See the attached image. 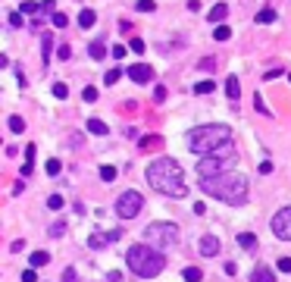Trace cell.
I'll use <instances>...</instances> for the list:
<instances>
[{
  "mask_svg": "<svg viewBox=\"0 0 291 282\" xmlns=\"http://www.w3.org/2000/svg\"><path fill=\"white\" fill-rule=\"evenodd\" d=\"M144 176H147V185L153 188V191L166 194V198H185V194H188L185 173H182V166H178L173 157H160V160H153Z\"/></svg>",
  "mask_w": 291,
  "mask_h": 282,
  "instance_id": "obj_1",
  "label": "cell"
},
{
  "mask_svg": "<svg viewBox=\"0 0 291 282\" xmlns=\"http://www.w3.org/2000/svg\"><path fill=\"white\" fill-rule=\"evenodd\" d=\"M201 191H207L210 198H216L222 204H232V207H241L247 201V179L235 169L229 173H219L213 179H201Z\"/></svg>",
  "mask_w": 291,
  "mask_h": 282,
  "instance_id": "obj_2",
  "label": "cell"
},
{
  "mask_svg": "<svg viewBox=\"0 0 291 282\" xmlns=\"http://www.w3.org/2000/svg\"><path fill=\"white\" fill-rule=\"evenodd\" d=\"M188 151L198 154V157H207V154H216L222 144L232 141V129L222 123H207V125H194L188 132Z\"/></svg>",
  "mask_w": 291,
  "mask_h": 282,
  "instance_id": "obj_3",
  "label": "cell"
},
{
  "mask_svg": "<svg viewBox=\"0 0 291 282\" xmlns=\"http://www.w3.org/2000/svg\"><path fill=\"white\" fill-rule=\"evenodd\" d=\"M125 260H128V267H132V273H135V276H141V279L160 276L163 267H166V257L153 245H132V248H128V254H125Z\"/></svg>",
  "mask_w": 291,
  "mask_h": 282,
  "instance_id": "obj_4",
  "label": "cell"
},
{
  "mask_svg": "<svg viewBox=\"0 0 291 282\" xmlns=\"http://www.w3.org/2000/svg\"><path fill=\"white\" fill-rule=\"evenodd\" d=\"M144 238L153 248H169V245L178 242V226L175 223H150L144 229Z\"/></svg>",
  "mask_w": 291,
  "mask_h": 282,
  "instance_id": "obj_5",
  "label": "cell"
},
{
  "mask_svg": "<svg viewBox=\"0 0 291 282\" xmlns=\"http://www.w3.org/2000/svg\"><path fill=\"white\" fill-rule=\"evenodd\" d=\"M141 207H144V198L138 191H125L116 198V217H122V219H135L141 213Z\"/></svg>",
  "mask_w": 291,
  "mask_h": 282,
  "instance_id": "obj_6",
  "label": "cell"
},
{
  "mask_svg": "<svg viewBox=\"0 0 291 282\" xmlns=\"http://www.w3.org/2000/svg\"><path fill=\"white\" fill-rule=\"evenodd\" d=\"M226 160H235V157H219V154H207V157H201L198 179H213V176H219V173H229Z\"/></svg>",
  "mask_w": 291,
  "mask_h": 282,
  "instance_id": "obj_7",
  "label": "cell"
},
{
  "mask_svg": "<svg viewBox=\"0 0 291 282\" xmlns=\"http://www.w3.org/2000/svg\"><path fill=\"white\" fill-rule=\"evenodd\" d=\"M269 229L279 242H291V207H282L276 217L269 219Z\"/></svg>",
  "mask_w": 291,
  "mask_h": 282,
  "instance_id": "obj_8",
  "label": "cell"
},
{
  "mask_svg": "<svg viewBox=\"0 0 291 282\" xmlns=\"http://www.w3.org/2000/svg\"><path fill=\"white\" fill-rule=\"evenodd\" d=\"M128 79L138 82V85H147L153 79V69H150L147 63H135V66H128Z\"/></svg>",
  "mask_w": 291,
  "mask_h": 282,
  "instance_id": "obj_9",
  "label": "cell"
},
{
  "mask_svg": "<svg viewBox=\"0 0 291 282\" xmlns=\"http://www.w3.org/2000/svg\"><path fill=\"white\" fill-rule=\"evenodd\" d=\"M198 251L204 254V257H216V254H219V238L216 235H204L198 242Z\"/></svg>",
  "mask_w": 291,
  "mask_h": 282,
  "instance_id": "obj_10",
  "label": "cell"
},
{
  "mask_svg": "<svg viewBox=\"0 0 291 282\" xmlns=\"http://www.w3.org/2000/svg\"><path fill=\"white\" fill-rule=\"evenodd\" d=\"M138 148H141V151H157V148H163V135H144V138L138 141Z\"/></svg>",
  "mask_w": 291,
  "mask_h": 282,
  "instance_id": "obj_11",
  "label": "cell"
},
{
  "mask_svg": "<svg viewBox=\"0 0 291 282\" xmlns=\"http://www.w3.org/2000/svg\"><path fill=\"white\" fill-rule=\"evenodd\" d=\"M251 282H276V273H272L269 267H257L251 273Z\"/></svg>",
  "mask_w": 291,
  "mask_h": 282,
  "instance_id": "obj_12",
  "label": "cell"
},
{
  "mask_svg": "<svg viewBox=\"0 0 291 282\" xmlns=\"http://www.w3.org/2000/svg\"><path fill=\"white\" fill-rule=\"evenodd\" d=\"M31 169H35V144H29V148H25V166H22V176H31Z\"/></svg>",
  "mask_w": 291,
  "mask_h": 282,
  "instance_id": "obj_13",
  "label": "cell"
},
{
  "mask_svg": "<svg viewBox=\"0 0 291 282\" xmlns=\"http://www.w3.org/2000/svg\"><path fill=\"white\" fill-rule=\"evenodd\" d=\"M94 22H97V13H94V10H88V6H85V10L79 13V25H82V29H91Z\"/></svg>",
  "mask_w": 291,
  "mask_h": 282,
  "instance_id": "obj_14",
  "label": "cell"
},
{
  "mask_svg": "<svg viewBox=\"0 0 291 282\" xmlns=\"http://www.w3.org/2000/svg\"><path fill=\"white\" fill-rule=\"evenodd\" d=\"M226 16H229V6H226V3H216V6L210 10V16H207V19H210V22H222Z\"/></svg>",
  "mask_w": 291,
  "mask_h": 282,
  "instance_id": "obj_15",
  "label": "cell"
},
{
  "mask_svg": "<svg viewBox=\"0 0 291 282\" xmlns=\"http://www.w3.org/2000/svg\"><path fill=\"white\" fill-rule=\"evenodd\" d=\"M88 132H91V135H107L110 129H107L104 119H94V116H91V119H88Z\"/></svg>",
  "mask_w": 291,
  "mask_h": 282,
  "instance_id": "obj_16",
  "label": "cell"
},
{
  "mask_svg": "<svg viewBox=\"0 0 291 282\" xmlns=\"http://www.w3.org/2000/svg\"><path fill=\"white\" fill-rule=\"evenodd\" d=\"M226 94H229L232 100L241 97V91H238V75H229V79H226Z\"/></svg>",
  "mask_w": 291,
  "mask_h": 282,
  "instance_id": "obj_17",
  "label": "cell"
},
{
  "mask_svg": "<svg viewBox=\"0 0 291 282\" xmlns=\"http://www.w3.org/2000/svg\"><path fill=\"white\" fill-rule=\"evenodd\" d=\"M238 245H241L244 251H257V235H251V232H241V235H238Z\"/></svg>",
  "mask_w": 291,
  "mask_h": 282,
  "instance_id": "obj_18",
  "label": "cell"
},
{
  "mask_svg": "<svg viewBox=\"0 0 291 282\" xmlns=\"http://www.w3.org/2000/svg\"><path fill=\"white\" fill-rule=\"evenodd\" d=\"M88 245H91V248H104V245H110V232H91Z\"/></svg>",
  "mask_w": 291,
  "mask_h": 282,
  "instance_id": "obj_19",
  "label": "cell"
},
{
  "mask_svg": "<svg viewBox=\"0 0 291 282\" xmlns=\"http://www.w3.org/2000/svg\"><path fill=\"white\" fill-rule=\"evenodd\" d=\"M29 263H31V267H47V263H50V254H47V251H35V254L29 257Z\"/></svg>",
  "mask_w": 291,
  "mask_h": 282,
  "instance_id": "obj_20",
  "label": "cell"
},
{
  "mask_svg": "<svg viewBox=\"0 0 291 282\" xmlns=\"http://www.w3.org/2000/svg\"><path fill=\"white\" fill-rule=\"evenodd\" d=\"M88 54H91V60H104V57H107V47L100 44V41H91V44H88Z\"/></svg>",
  "mask_w": 291,
  "mask_h": 282,
  "instance_id": "obj_21",
  "label": "cell"
},
{
  "mask_svg": "<svg viewBox=\"0 0 291 282\" xmlns=\"http://www.w3.org/2000/svg\"><path fill=\"white\" fill-rule=\"evenodd\" d=\"M257 22H260V25H269V22H276V10H272V6H266V10H260V13H257Z\"/></svg>",
  "mask_w": 291,
  "mask_h": 282,
  "instance_id": "obj_22",
  "label": "cell"
},
{
  "mask_svg": "<svg viewBox=\"0 0 291 282\" xmlns=\"http://www.w3.org/2000/svg\"><path fill=\"white\" fill-rule=\"evenodd\" d=\"M182 276H185V282H201V279H204V270H201V267H188Z\"/></svg>",
  "mask_w": 291,
  "mask_h": 282,
  "instance_id": "obj_23",
  "label": "cell"
},
{
  "mask_svg": "<svg viewBox=\"0 0 291 282\" xmlns=\"http://www.w3.org/2000/svg\"><path fill=\"white\" fill-rule=\"evenodd\" d=\"M119 79H122V69H107V75H104V85H116Z\"/></svg>",
  "mask_w": 291,
  "mask_h": 282,
  "instance_id": "obj_24",
  "label": "cell"
},
{
  "mask_svg": "<svg viewBox=\"0 0 291 282\" xmlns=\"http://www.w3.org/2000/svg\"><path fill=\"white\" fill-rule=\"evenodd\" d=\"M54 97H57V100H66V97H69V88H66L63 82H57V85H54Z\"/></svg>",
  "mask_w": 291,
  "mask_h": 282,
  "instance_id": "obj_25",
  "label": "cell"
},
{
  "mask_svg": "<svg viewBox=\"0 0 291 282\" xmlns=\"http://www.w3.org/2000/svg\"><path fill=\"white\" fill-rule=\"evenodd\" d=\"M44 169H47V176H59L63 163H59V160H47V163H44Z\"/></svg>",
  "mask_w": 291,
  "mask_h": 282,
  "instance_id": "obj_26",
  "label": "cell"
},
{
  "mask_svg": "<svg viewBox=\"0 0 291 282\" xmlns=\"http://www.w3.org/2000/svg\"><path fill=\"white\" fill-rule=\"evenodd\" d=\"M213 91H216L213 82H198V88H194V94H213Z\"/></svg>",
  "mask_w": 291,
  "mask_h": 282,
  "instance_id": "obj_27",
  "label": "cell"
},
{
  "mask_svg": "<svg viewBox=\"0 0 291 282\" xmlns=\"http://www.w3.org/2000/svg\"><path fill=\"white\" fill-rule=\"evenodd\" d=\"M213 38H216V41H229V38H232V29H229V25H219Z\"/></svg>",
  "mask_w": 291,
  "mask_h": 282,
  "instance_id": "obj_28",
  "label": "cell"
},
{
  "mask_svg": "<svg viewBox=\"0 0 291 282\" xmlns=\"http://www.w3.org/2000/svg\"><path fill=\"white\" fill-rule=\"evenodd\" d=\"M100 179H104V182H113V179H116V166H100Z\"/></svg>",
  "mask_w": 291,
  "mask_h": 282,
  "instance_id": "obj_29",
  "label": "cell"
},
{
  "mask_svg": "<svg viewBox=\"0 0 291 282\" xmlns=\"http://www.w3.org/2000/svg\"><path fill=\"white\" fill-rule=\"evenodd\" d=\"M63 232H66V223H63V219H57V223L50 226V238H59Z\"/></svg>",
  "mask_w": 291,
  "mask_h": 282,
  "instance_id": "obj_30",
  "label": "cell"
},
{
  "mask_svg": "<svg viewBox=\"0 0 291 282\" xmlns=\"http://www.w3.org/2000/svg\"><path fill=\"white\" fill-rule=\"evenodd\" d=\"M25 129V119L22 116H10V132H22Z\"/></svg>",
  "mask_w": 291,
  "mask_h": 282,
  "instance_id": "obj_31",
  "label": "cell"
},
{
  "mask_svg": "<svg viewBox=\"0 0 291 282\" xmlns=\"http://www.w3.org/2000/svg\"><path fill=\"white\" fill-rule=\"evenodd\" d=\"M198 66H201L204 72H213V69H216V60H213V57H204V60H201Z\"/></svg>",
  "mask_w": 291,
  "mask_h": 282,
  "instance_id": "obj_32",
  "label": "cell"
},
{
  "mask_svg": "<svg viewBox=\"0 0 291 282\" xmlns=\"http://www.w3.org/2000/svg\"><path fill=\"white\" fill-rule=\"evenodd\" d=\"M153 10H157L153 0H138V13H153Z\"/></svg>",
  "mask_w": 291,
  "mask_h": 282,
  "instance_id": "obj_33",
  "label": "cell"
},
{
  "mask_svg": "<svg viewBox=\"0 0 291 282\" xmlns=\"http://www.w3.org/2000/svg\"><path fill=\"white\" fill-rule=\"evenodd\" d=\"M82 97L88 100V104H94V100H97V88H94V85H88V88L82 91Z\"/></svg>",
  "mask_w": 291,
  "mask_h": 282,
  "instance_id": "obj_34",
  "label": "cell"
},
{
  "mask_svg": "<svg viewBox=\"0 0 291 282\" xmlns=\"http://www.w3.org/2000/svg\"><path fill=\"white\" fill-rule=\"evenodd\" d=\"M50 47H54V38L44 35V66H50Z\"/></svg>",
  "mask_w": 291,
  "mask_h": 282,
  "instance_id": "obj_35",
  "label": "cell"
},
{
  "mask_svg": "<svg viewBox=\"0 0 291 282\" xmlns=\"http://www.w3.org/2000/svg\"><path fill=\"white\" fill-rule=\"evenodd\" d=\"M38 10H41V6H38V3H31V0H25V3H22V13H25V16H35Z\"/></svg>",
  "mask_w": 291,
  "mask_h": 282,
  "instance_id": "obj_36",
  "label": "cell"
},
{
  "mask_svg": "<svg viewBox=\"0 0 291 282\" xmlns=\"http://www.w3.org/2000/svg\"><path fill=\"white\" fill-rule=\"evenodd\" d=\"M54 25H57V29H66V25H69V16H63V13H54Z\"/></svg>",
  "mask_w": 291,
  "mask_h": 282,
  "instance_id": "obj_37",
  "label": "cell"
},
{
  "mask_svg": "<svg viewBox=\"0 0 291 282\" xmlns=\"http://www.w3.org/2000/svg\"><path fill=\"white\" fill-rule=\"evenodd\" d=\"M47 207H50V210H59V207H63V198H59V194H50V198H47Z\"/></svg>",
  "mask_w": 291,
  "mask_h": 282,
  "instance_id": "obj_38",
  "label": "cell"
},
{
  "mask_svg": "<svg viewBox=\"0 0 291 282\" xmlns=\"http://www.w3.org/2000/svg\"><path fill=\"white\" fill-rule=\"evenodd\" d=\"M57 57H59V60H69V57H72V47H69V44H59V47H57Z\"/></svg>",
  "mask_w": 291,
  "mask_h": 282,
  "instance_id": "obj_39",
  "label": "cell"
},
{
  "mask_svg": "<svg viewBox=\"0 0 291 282\" xmlns=\"http://www.w3.org/2000/svg\"><path fill=\"white\" fill-rule=\"evenodd\" d=\"M153 100H157V104L166 100V85H157V88H153Z\"/></svg>",
  "mask_w": 291,
  "mask_h": 282,
  "instance_id": "obj_40",
  "label": "cell"
},
{
  "mask_svg": "<svg viewBox=\"0 0 291 282\" xmlns=\"http://www.w3.org/2000/svg\"><path fill=\"white\" fill-rule=\"evenodd\" d=\"M128 47H132V50H135V54H144V47H147V44H144V41H141V38H132V44H128Z\"/></svg>",
  "mask_w": 291,
  "mask_h": 282,
  "instance_id": "obj_41",
  "label": "cell"
},
{
  "mask_svg": "<svg viewBox=\"0 0 291 282\" xmlns=\"http://www.w3.org/2000/svg\"><path fill=\"white\" fill-rule=\"evenodd\" d=\"M35 279H38L35 270H22V282H35Z\"/></svg>",
  "mask_w": 291,
  "mask_h": 282,
  "instance_id": "obj_42",
  "label": "cell"
},
{
  "mask_svg": "<svg viewBox=\"0 0 291 282\" xmlns=\"http://www.w3.org/2000/svg\"><path fill=\"white\" fill-rule=\"evenodd\" d=\"M279 270H282V273H291V257H282V260H279Z\"/></svg>",
  "mask_w": 291,
  "mask_h": 282,
  "instance_id": "obj_43",
  "label": "cell"
},
{
  "mask_svg": "<svg viewBox=\"0 0 291 282\" xmlns=\"http://www.w3.org/2000/svg\"><path fill=\"white\" fill-rule=\"evenodd\" d=\"M10 25H13V29H19V25H22V16H19V13H10Z\"/></svg>",
  "mask_w": 291,
  "mask_h": 282,
  "instance_id": "obj_44",
  "label": "cell"
},
{
  "mask_svg": "<svg viewBox=\"0 0 291 282\" xmlns=\"http://www.w3.org/2000/svg\"><path fill=\"white\" fill-rule=\"evenodd\" d=\"M254 104H257V110H260V113H263V116H269V110H266V107H263V100H260V94H257V97H254Z\"/></svg>",
  "mask_w": 291,
  "mask_h": 282,
  "instance_id": "obj_45",
  "label": "cell"
},
{
  "mask_svg": "<svg viewBox=\"0 0 291 282\" xmlns=\"http://www.w3.org/2000/svg\"><path fill=\"white\" fill-rule=\"evenodd\" d=\"M113 57L122 60V57H125V44H116V47H113Z\"/></svg>",
  "mask_w": 291,
  "mask_h": 282,
  "instance_id": "obj_46",
  "label": "cell"
},
{
  "mask_svg": "<svg viewBox=\"0 0 291 282\" xmlns=\"http://www.w3.org/2000/svg\"><path fill=\"white\" fill-rule=\"evenodd\" d=\"M54 6H57L54 0H44V3H41V13H54Z\"/></svg>",
  "mask_w": 291,
  "mask_h": 282,
  "instance_id": "obj_47",
  "label": "cell"
},
{
  "mask_svg": "<svg viewBox=\"0 0 291 282\" xmlns=\"http://www.w3.org/2000/svg\"><path fill=\"white\" fill-rule=\"evenodd\" d=\"M260 173H263V176L272 173V163H269V160H263V163H260Z\"/></svg>",
  "mask_w": 291,
  "mask_h": 282,
  "instance_id": "obj_48",
  "label": "cell"
},
{
  "mask_svg": "<svg viewBox=\"0 0 291 282\" xmlns=\"http://www.w3.org/2000/svg\"><path fill=\"white\" fill-rule=\"evenodd\" d=\"M282 72H285V69H282V66H276V69H269V72H266V79H279Z\"/></svg>",
  "mask_w": 291,
  "mask_h": 282,
  "instance_id": "obj_49",
  "label": "cell"
},
{
  "mask_svg": "<svg viewBox=\"0 0 291 282\" xmlns=\"http://www.w3.org/2000/svg\"><path fill=\"white\" fill-rule=\"evenodd\" d=\"M63 282H75V270H72V267L63 273Z\"/></svg>",
  "mask_w": 291,
  "mask_h": 282,
  "instance_id": "obj_50",
  "label": "cell"
},
{
  "mask_svg": "<svg viewBox=\"0 0 291 282\" xmlns=\"http://www.w3.org/2000/svg\"><path fill=\"white\" fill-rule=\"evenodd\" d=\"M194 213H198V217H204V213H207V207H204V201H198V204H194Z\"/></svg>",
  "mask_w": 291,
  "mask_h": 282,
  "instance_id": "obj_51",
  "label": "cell"
}]
</instances>
